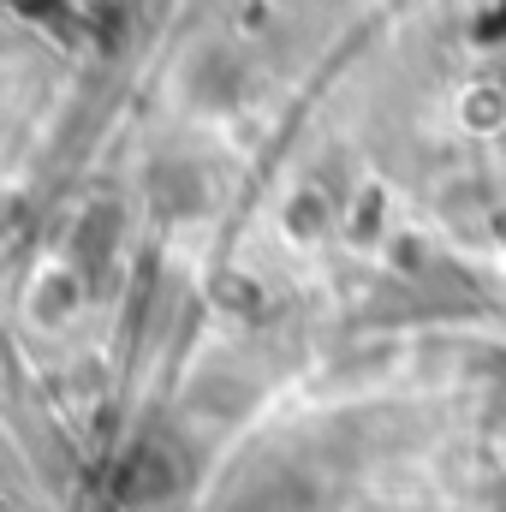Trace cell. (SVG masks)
Here are the masks:
<instances>
[{"mask_svg":"<svg viewBox=\"0 0 506 512\" xmlns=\"http://www.w3.org/2000/svg\"><path fill=\"white\" fill-rule=\"evenodd\" d=\"M203 203H209V191H203V173L197 167H155L149 173V209L161 221H185Z\"/></svg>","mask_w":506,"mask_h":512,"instance_id":"7a4b0ae2","label":"cell"},{"mask_svg":"<svg viewBox=\"0 0 506 512\" xmlns=\"http://www.w3.org/2000/svg\"><path fill=\"white\" fill-rule=\"evenodd\" d=\"M114 489H120L126 507H161V501L179 489V471H173V459H167L161 447H137L126 465H120Z\"/></svg>","mask_w":506,"mask_h":512,"instance_id":"6da1fadb","label":"cell"},{"mask_svg":"<svg viewBox=\"0 0 506 512\" xmlns=\"http://www.w3.org/2000/svg\"><path fill=\"white\" fill-rule=\"evenodd\" d=\"M114 239H120V209H114V203L90 209L84 227H78V262H84V268H102V262L114 256Z\"/></svg>","mask_w":506,"mask_h":512,"instance_id":"5b68a950","label":"cell"},{"mask_svg":"<svg viewBox=\"0 0 506 512\" xmlns=\"http://www.w3.org/2000/svg\"><path fill=\"white\" fill-rule=\"evenodd\" d=\"M471 42H483V48L506 42V6H483V12H471Z\"/></svg>","mask_w":506,"mask_h":512,"instance_id":"52a82bcc","label":"cell"},{"mask_svg":"<svg viewBox=\"0 0 506 512\" xmlns=\"http://www.w3.org/2000/svg\"><path fill=\"white\" fill-rule=\"evenodd\" d=\"M78 304H84V280H78V268H48V274L36 280V292H30V310H36L42 322H66Z\"/></svg>","mask_w":506,"mask_h":512,"instance_id":"3957f363","label":"cell"},{"mask_svg":"<svg viewBox=\"0 0 506 512\" xmlns=\"http://www.w3.org/2000/svg\"><path fill=\"white\" fill-rule=\"evenodd\" d=\"M280 221H286V233L298 239V245H310V239H322L328 227H334V209H328V197L322 191H292L286 197V209H280Z\"/></svg>","mask_w":506,"mask_h":512,"instance_id":"277c9868","label":"cell"},{"mask_svg":"<svg viewBox=\"0 0 506 512\" xmlns=\"http://www.w3.org/2000/svg\"><path fill=\"white\" fill-rule=\"evenodd\" d=\"M459 120H465V131H501L506 126V90L501 84H471L459 96Z\"/></svg>","mask_w":506,"mask_h":512,"instance_id":"8992f818","label":"cell"}]
</instances>
